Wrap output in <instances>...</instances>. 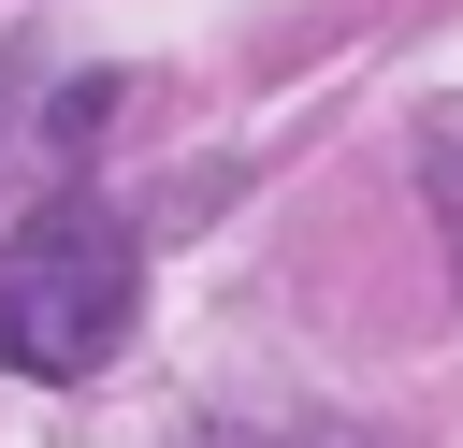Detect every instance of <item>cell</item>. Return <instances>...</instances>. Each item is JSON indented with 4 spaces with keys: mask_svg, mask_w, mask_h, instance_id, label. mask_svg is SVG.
I'll return each instance as SVG.
<instances>
[{
    "mask_svg": "<svg viewBox=\"0 0 463 448\" xmlns=\"http://www.w3.org/2000/svg\"><path fill=\"white\" fill-rule=\"evenodd\" d=\"M145 318V246L116 231V202L43 188L0 231V361L14 376H101Z\"/></svg>",
    "mask_w": 463,
    "mask_h": 448,
    "instance_id": "6da1fadb",
    "label": "cell"
},
{
    "mask_svg": "<svg viewBox=\"0 0 463 448\" xmlns=\"http://www.w3.org/2000/svg\"><path fill=\"white\" fill-rule=\"evenodd\" d=\"M116 116V72H72L43 87L29 43H0V159H87V130Z\"/></svg>",
    "mask_w": 463,
    "mask_h": 448,
    "instance_id": "7a4b0ae2",
    "label": "cell"
}]
</instances>
